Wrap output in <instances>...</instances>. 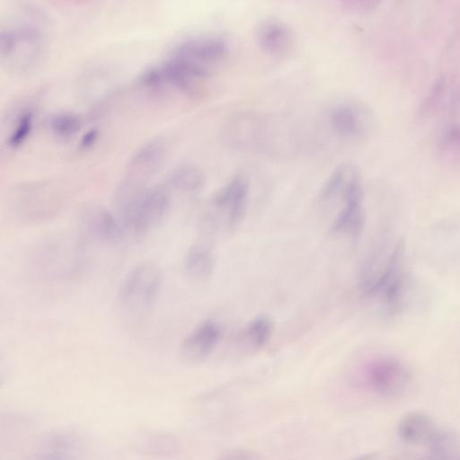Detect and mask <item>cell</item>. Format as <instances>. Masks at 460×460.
Listing matches in <instances>:
<instances>
[{
    "label": "cell",
    "mask_w": 460,
    "mask_h": 460,
    "mask_svg": "<svg viewBox=\"0 0 460 460\" xmlns=\"http://www.w3.org/2000/svg\"><path fill=\"white\" fill-rule=\"evenodd\" d=\"M85 243L75 232H57L36 242L26 255L29 272L40 279H70L82 270Z\"/></svg>",
    "instance_id": "6da1fadb"
},
{
    "label": "cell",
    "mask_w": 460,
    "mask_h": 460,
    "mask_svg": "<svg viewBox=\"0 0 460 460\" xmlns=\"http://www.w3.org/2000/svg\"><path fill=\"white\" fill-rule=\"evenodd\" d=\"M44 19L34 10L22 15L0 29L1 64L13 72H26L42 59L46 49Z\"/></svg>",
    "instance_id": "7a4b0ae2"
},
{
    "label": "cell",
    "mask_w": 460,
    "mask_h": 460,
    "mask_svg": "<svg viewBox=\"0 0 460 460\" xmlns=\"http://www.w3.org/2000/svg\"><path fill=\"white\" fill-rule=\"evenodd\" d=\"M164 281L161 268L153 261L133 266L123 277L117 290V304L127 318L144 319L156 305Z\"/></svg>",
    "instance_id": "3957f363"
},
{
    "label": "cell",
    "mask_w": 460,
    "mask_h": 460,
    "mask_svg": "<svg viewBox=\"0 0 460 460\" xmlns=\"http://www.w3.org/2000/svg\"><path fill=\"white\" fill-rule=\"evenodd\" d=\"M171 203V190L164 184L150 186L118 217L126 234L142 237L164 219Z\"/></svg>",
    "instance_id": "277c9868"
},
{
    "label": "cell",
    "mask_w": 460,
    "mask_h": 460,
    "mask_svg": "<svg viewBox=\"0 0 460 460\" xmlns=\"http://www.w3.org/2000/svg\"><path fill=\"white\" fill-rule=\"evenodd\" d=\"M413 282L405 264V246L399 252L385 277L371 297H377L386 317L403 313L413 299Z\"/></svg>",
    "instance_id": "5b68a950"
},
{
    "label": "cell",
    "mask_w": 460,
    "mask_h": 460,
    "mask_svg": "<svg viewBox=\"0 0 460 460\" xmlns=\"http://www.w3.org/2000/svg\"><path fill=\"white\" fill-rule=\"evenodd\" d=\"M75 231L85 243L92 242L102 245H116L126 235L119 217L97 204L87 205L80 210Z\"/></svg>",
    "instance_id": "8992f818"
},
{
    "label": "cell",
    "mask_w": 460,
    "mask_h": 460,
    "mask_svg": "<svg viewBox=\"0 0 460 460\" xmlns=\"http://www.w3.org/2000/svg\"><path fill=\"white\" fill-rule=\"evenodd\" d=\"M363 379L373 393L390 397L399 395L407 389L411 382V373L400 359L382 356L366 364Z\"/></svg>",
    "instance_id": "52a82bcc"
},
{
    "label": "cell",
    "mask_w": 460,
    "mask_h": 460,
    "mask_svg": "<svg viewBox=\"0 0 460 460\" xmlns=\"http://www.w3.org/2000/svg\"><path fill=\"white\" fill-rule=\"evenodd\" d=\"M166 155L167 144L164 138L146 141L130 157L120 181L135 190L147 189L150 179L159 171Z\"/></svg>",
    "instance_id": "ba28073f"
},
{
    "label": "cell",
    "mask_w": 460,
    "mask_h": 460,
    "mask_svg": "<svg viewBox=\"0 0 460 460\" xmlns=\"http://www.w3.org/2000/svg\"><path fill=\"white\" fill-rule=\"evenodd\" d=\"M342 207L334 217L331 232L357 239L365 224L364 190L361 176L357 169L341 196Z\"/></svg>",
    "instance_id": "9c48e42d"
},
{
    "label": "cell",
    "mask_w": 460,
    "mask_h": 460,
    "mask_svg": "<svg viewBox=\"0 0 460 460\" xmlns=\"http://www.w3.org/2000/svg\"><path fill=\"white\" fill-rule=\"evenodd\" d=\"M327 120L333 134L345 140H357L366 136L371 122L367 110L354 101L334 103L328 110Z\"/></svg>",
    "instance_id": "30bf717a"
},
{
    "label": "cell",
    "mask_w": 460,
    "mask_h": 460,
    "mask_svg": "<svg viewBox=\"0 0 460 460\" xmlns=\"http://www.w3.org/2000/svg\"><path fill=\"white\" fill-rule=\"evenodd\" d=\"M249 190L247 177L238 173L213 193L210 205L217 212L225 215L229 227L236 226L245 217Z\"/></svg>",
    "instance_id": "8fae6325"
},
{
    "label": "cell",
    "mask_w": 460,
    "mask_h": 460,
    "mask_svg": "<svg viewBox=\"0 0 460 460\" xmlns=\"http://www.w3.org/2000/svg\"><path fill=\"white\" fill-rule=\"evenodd\" d=\"M228 52V43L221 36L206 35L186 38L177 43L169 55L210 70Z\"/></svg>",
    "instance_id": "7c38bea8"
},
{
    "label": "cell",
    "mask_w": 460,
    "mask_h": 460,
    "mask_svg": "<svg viewBox=\"0 0 460 460\" xmlns=\"http://www.w3.org/2000/svg\"><path fill=\"white\" fill-rule=\"evenodd\" d=\"M222 337L220 323L214 319H206L183 339L180 346L181 356L190 362H200L213 352Z\"/></svg>",
    "instance_id": "4fadbf2b"
},
{
    "label": "cell",
    "mask_w": 460,
    "mask_h": 460,
    "mask_svg": "<svg viewBox=\"0 0 460 460\" xmlns=\"http://www.w3.org/2000/svg\"><path fill=\"white\" fill-rule=\"evenodd\" d=\"M397 431L402 440L414 446H437L444 438L431 417L420 411L402 415Z\"/></svg>",
    "instance_id": "5bb4252c"
},
{
    "label": "cell",
    "mask_w": 460,
    "mask_h": 460,
    "mask_svg": "<svg viewBox=\"0 0 460 460\" xmlns=\"http://www.w3.org/2000/svg\"><path fill=\"white\" fill-rule=\"evenodd\" d=\"M256 40L266 55L272 58H284L293 49L295 35L291 28L283 21L267 19L258 25Z\"/></svg>",
    "instance_id": "9a60e30c"
},
{
    "label": "cell",
    "mask_w": 460,
    "mask_h": 460,
    "mask_svg": "<svg viewBox=\"0 0 460 460\" xmlns=\"http://www.w3.org/2000/svg\"><path fill=\"white\" fill-rule=\"evenodd\" d=\"M274 330V322L268 314H261L241 330L237 337L238 343L249 350L262 349L270 341Z\"/></svg>",
    "instance_id": "2e32d148"
},
{
    "label": "cell",
    "mask_w": 460,
    "mask_h": 460,
    "mask_svg": "<svg viewBox=\"0 0 460 460\" xmlns=\"http://www.w3.org/2000/svg\"><path fill=\"white\" fill-rule=\"evenodd\" d=\"M205 184V176L199 167L183 164L174 167L167 175L165 186L170 190L181 193H195Z\"/></svg>",
    "instance_id": "e0dca14e"
},
{
    "label": "cell",
    "mask_w": 460,
    "mask_h": 460,
    "mask_svg": "<svg viewBox=\"0 0 460 460\" xmlns=\"http://www.w3.org/2000/svg\"><path fill=\"white\" fill-rule=\"evenodd\" d=\"M183 266L190 278L204 281L213 274L215 259L207 246L201 243H193L185 253Z\"/></svg>",
    "instance_id": "ac0fdd59"
},
{
    "label": "cell",
    "mask_w": 460,
    "mask_h": 460,
    "mask_svg": "<svg viewBox=\"0 0 460 460\" xmlns=\"http://www.w3.org/2000/svg\"><path fill=\"white\" fill-rule=\"evenodd\" d=\"M357 167L349 163H342L335 167L323 181L320 192V201L328 203L340 198Z\"/></svg>",
    "instance_id": "d6986e66"
},
{
    "label": "cell",
    "mask_w": 460,
    "mask_h": 460,
    "mask_svg": "<svg viewBox=\"0 0 460 460\" xmlns=\"http://www.w3.org/2000/svg\"><path fill=\"white\" fill-rule=\"evenodd\" d=\"M34 125V113L31 110H22L15 116L5 143L8 148L17 149L22 146L32 131Z\"/></svg>",
    "instance_id": "ffe728a7"
},
{
    "label": "cell",
    "mask_w": 460,
    "mask_h": 460,
    "mask_svg": "<svg viewBox=\"0 0 460 460\" xmlns=\"http://www.w3.org/2000/svg\"><path fill=\"white\" fill-rule=\"evenodd\" d=\"M47 123L53 135L60 138H68L79 131L81 118L73 111H62L51 114Z\"/></svg>",
    "instance_id": "44dd1931"
},
{
    "label": "cell",
    "mask_w": 460,
    "mask_h": 460,
    "mask_svg": "<svg viewBox=\"0 0 460 460\" xmlns=\"http://www.w3.org/2000/svg\"><path fill=\"white\" fill-rule=\"evenodd\" d=\"M43 460H75V443L65 436L54 437L42 452Z\"/></svg>",
    "instance_id": "7402d4cb"
},
{
    "label": "cell",
    "mask_w": 460,
    "mask_h": 460,
    "mask_svg": "<svg viewBox=\"0 0 460 460\" xmlns=\"http://www.w3.org/2000/svg\"><path fill=\"white\" fill-rule=\"evenodd\" d=\"M217 460H262V458L252 449L234 447L226 449L218 456Z\"/></svg>",
    "instance_id": "603a6c76"
},
{
    "label": "cell",
    "mask_w": 460,
    "mask_h": 460,
    "mask_svg": "<svg viewBox=\"0 0 460 460\" xmlns=\"http://www.w3.org/2000/svg\"><path fill=\"white\" fill-rule=\"evenodd\" d=\"M99 137V130L96 128H93L86 131L79 142V148L86 150L91 148L97 141Z\"/></svg>",
    "instance_id": "cb8c5ba5"
}]
</instances>
